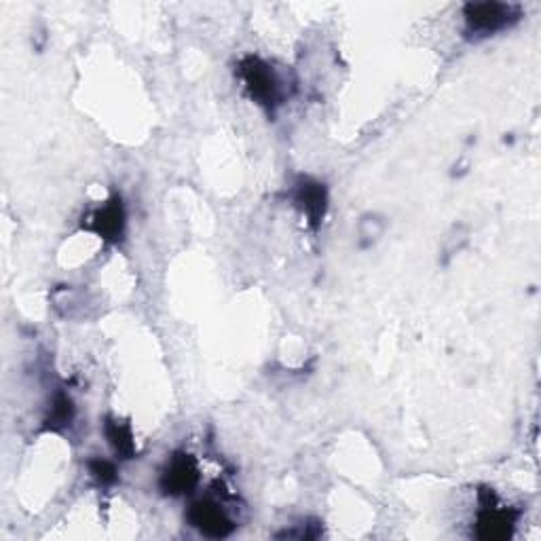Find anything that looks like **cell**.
I'll return each mask as SVG.
<instances>
[{
	"label": "cell",
	"instance_id": "1",
	"mask_svg": "<svg viewBox=\"0 0 541 541\" xmlns=\"http://www.w3.org/2000/svg\"><path fill=\"white\" fill-rule=\"evenodd\" d=\"M465 30L474 36H491L520 20V9L506 3H472L463 9Z\"/></svg>",
	"mask_w": 541,
	"mask_h": 541
},
{
	"label": "cell",
	"instance_id": "2",
	"mask_svg": "<svg viewBox=\"0 0 541 541\" xmlns=\"http://www.w3.org/2000/svg\"><path fill=\"white\" fill-rule=\"evenodd\" d=\"M239 77L244 79L252 100H256L260 106L273 108L279 102V91L282 89H279V81L267 62L250 55V58L241 60Z\"/></svg>",
	"mask_w": 541,
	"mask_h": 541
},
{
	"label": "cell",
	"instance_id": "3",
	"mask_svg": "<svg viewBox=\"0 0 541 541\" xmlns=\"http://www.w3.org/2000/svg\"><path fill=\"white\" fill-rule=\"evenodd\" d=\"M480 514L476 522V535L487 541H499L508 539L514 531L518 514L510 508H503L497 503L495 495L491 491H480Z\"/></svg>",
	"mask_w": 541,
	"mask_h": 541
},
{
	"label": "cell",
	"instance_id": "4",
	"mask_svg": "<svg viewBox=\"0 0 541 541\" xmlns=\"http://www.w3.org/2000/svg\"><path fill=\"white\" fill-rule=\"evenodd\" d=\"M186 520H189L191 527L197 529L201 535L212 539L229 537L235 531V522L214 499L193 501L189 512H186Z\"/></svg>",
	"mask_w": 541,
	"mask_h": 541
},
{
	"label": "cell",
	"instance_id": "5",
	"mask_svg": "<svg viewBox=\"0 0 541 541\" xmlns=\"http://www.w3.org/2000/svg\"><path fill=\"white\" fill-rule=\"evenodd\" d=\"M199 484V468L193 455L178 453L174 455L161 472L159 489L170 497L191 495Z\"/></svg>",
	"mask_w": 541,
	"mask_h": 541
},
{
	"label": "cell",
	"instance_id": "6",
	"mask_svg": "<svg viewBox=\"0 0 541 541\" xmlns=\"http://www.w3.org/2000/svg\"><path fill=\"white\" fill-rule=\"evenodd\" d=\"M294 203H296V208L307 216L309 225L317 229L324 222V216L328 210L326 184L313 178H301L296 182V189H294Z\"/></svg>",
	"mask_w": 541,
	"mask_h": 541
},
{
	"label": "cell",
	"instance_id": "7",
	"mask_svg": "<svg viewBox=\"0 0 541 541\" xmlns=\"http://www.w3.org/2000/svg\"><path fill=\"white\" fill-rule=\"evenodd\" d=\"M89 229L104 241H119L125 233V208L121 197H113L91 216Z\"/></svg>",
	"mask_w": 541,
	"mask_h": 541
},
{
	"label": "cell",
	"instance_id": "8",
	"mask_svg": "<svg viewBox=\"0 0 541 541\" xmlns=\"http://www.w3.org/2000/svg\"><path fill=\"white\" fill-rule=\"evenodd\" d=\"M104 434L108 438V444L113 446V451L121 459H132L136 455V440L129 423H123L119 419L108 417L104 423Z\"/></svg>",
	"mask_w": 541,
	"mask_h": 541
},
{
	"label": "cell",
	"instance_id": "9",
	"mask_svg": "<svg viewBox=\"0 0 541 541\" xmlns=\"http://www.w3.org/2000/svg\"><path fill=\"white\" fill-rule=\"evenodd\" d=\"M72 419H74V404L68 394L60 391V394H55V398L51 400V408H49V415L45 419V427L51 429V432H62V429L70 427Z\"/></svg>",
	"mask_w": 541,
	"mask_h": 541
},
{
	"label": "cell",
	"instance_id": "10",
	"mask_svg": "<svg viewBox=\"0 0 541 541\" xmlns=\"http://www.w3.org/2000/svg\"><path fill=\"white\" fill-rule=\"evenodd\" d=\"M385 220L377 214H368L364 216L360 222H358V239H360V246L362 248H368L375 244V241H379V237L385 233Z\"/></svg>",
	"mask_w": 541,
	"mask_h": 541
},
{
	"label": "cell",
	"instance_id": "11",
	"mask_svg": "<svg viewBox=\"0 0 541 541\" xmlns=\"http://www.w3.org/2000/svg\"><path fill=\"white\" fill-rule=\"evenodd\" d=\"M89 472L100 484H104V487H108V484H115L117 478H119L117 476V465L113 461H106V459H91L89 461Z\"/></svg>",
	"mask_w": 541,
	"mask_h": 541
}]
</instances>
